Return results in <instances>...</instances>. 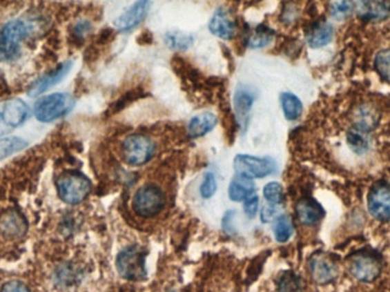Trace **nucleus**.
Instances as JSON below:
<instances>
[{
	"instance_id": "c756f323",
	"label": "nucleus",
	"mask_w": 390,
	"mask_h": 292,
	"mask_svg": "<svg viewBox=\"0 0 390 292\" xmlns=\"http://www.w3.org/2000/svg\"><path fill=\"white\" fill-rule=\"evenodd\" d=\"M264 197L272 206H277L283 202V188L281 184L272 182L264 187Z\"/></svg>"
},
{
	"instance_id": "b1692460",
	"label": "nucleus",
	"mask_w": 390,
	"mask_h": 292,
	"mask_svg": "<svg viewBox=\"0 0 390 292\" xmlns=\"http://www.w3.org/2000/svg\"><path fill=\"white\" fill-rule=\"evenodd\" d=\"M274 38V31L267 27H257L253 33L248 37V46L250 48H262L272 43Z\"/></svg>"
},
{
	"instance_id": "2f4dec72",
	"label": "nucleus",
	"mask_w": 390,
	"mask_h": 292,
	"mask_svg": "<svg viewBox=\"0 0 390 292\" xmlns=\"http://www.w3.org/2000/svg\"><path fill=\"white\" fill-rule=\"evenodd\" d=\"M258 208H260V197H257L256 194H253L244 202V213H246V216L253 218L258 213Z\"/></svg>"
},
{
	"instance_id": "20e7f679",
	"label": "nucleus",
	"mask_w": 390,
	"mask_h": 292,
	"mask_svg": "<svg viewBox=\"0 0 390 292\" xmlns=\"http://www.w3.org/2000/svg\"><path fill=\"white\" fill-rule=\"evenodd\" d=\"M166 195L157 185L148 184L141 187L133 199V209L143 218L157 216L164 209Z\"/></svg>"
},
{
	"instance_id": "c85d7f7f",
	"label": "nucleus",
	"mask_w": 390,
	"mask_h": 292,
	"mask_svg": "<svg viewBox=\"0 0 390 292\" xmlns=\"http://www.w3.org/2000/svg\"><path fill=\"white\" fill-rule=\"evenodd\" d=\"M374 64L381 78L390 84V50H384L378 54Z\"/></svg>"
},
{
	"instance_id": "0eeeda50",
	"label": "nucleus",
	"mask_w": 390,
	"mask_h": 292,
	"mask_svg": "<svg viewBox=\"0 0 390 292\" xmlns=\"http://www.w3.org/2000/svg\"><path fill=\"white\" fill-rule=\"evenodd\" d=\"M277 164L272 158H260L253 155H239L234 159L236 173L249 178H264L275 173Z\"/></svg>"
},
{
	"instance_id": "72a5a7b5",
	"label": "nucleus",
	"mask_w": 390,
	"mask_h": 292,
	"mask_svg": "<svg viewBox=\"0 0 390 292\" xmlns=\"http://www.w3.org/2000/svg\"><path fill=\"white\" fill-rule=\"evenodd\" d=\"M276 216V209L275 206L273 207H266L262 209V213H260V217H262V220L264 223H267V222H271L273 218Z\"/></svg>"
},
{
	"instance_id": "6ab92c4d",
	"label": "nucleus",
	"mask_w": 390,
	"mask_h": 292,
	"mask_svg": "<svg viewBox=\"0 0 390 292\" xmlns=\"http://www.w3.org/2000/svg\"><path fill=\"white\" fill-rule=\"evenodd\" d=\"M255 192V183L253 178L246 177L243 175L237 174L231 182L228 187V195L231 200L239 202L246 200Z\"/></svg>"
},
{
	"instance_id": "9d476101",
	"label": "nucleus",
	"mask_w": 390,
	"mask_h": 292,
	"mask_svg": "<svg viewBox=\"0 0 390 292\" xmlns=\"http://www.w3.org/2000/svg\"><path fill=\"white\" fill-rule=\"evenodd\" d=\"M309 273L314 282L326 284L333 281L338 275V266L331 256L325 253H316L309 260Z\"/></svg>"
},
{
	"instance_id": "a211bd4d",
	"label": "nucleus",
	"mask_w": 390,
	"mask_h": 292,
	"mask_svg": "<svg viewBox=\"0 0 390 292\" xmlns=\"http://www.w3.org/2000/svg\"><path fill=\"white\" fill-rule=\"evenodd\" d=\"M217 125V117L211 112H204L191 119L187 130L191 137H202L211 132Z\"/></svg>"
},
{
	"instance_id": "9b49d317",
	"label": "nucleus",
	"mask_w": 390,
	"mask_h": 292,
	"mask_svg": "<svg viewBox=\"0 0 390 292\" xmlns=\"http://www.w3.org/2000/svg\"><path fill=\"white\" fill-rule=\"evenodd\" d=\"M367 206L377 220H390V185H376L369 193Z\"/></svg>"
},
{
	"instance_id": "4be33fe9",
	"label": "nucleus",
	"mask_w": 390,
	"mask_h": 292,
	"mask_svg": "<svg viewBox=\"0 0 390 292\" xmlns=\"http://www.w3.org/2000/svg\"><path fill=\"white\" fill-rule=\"evenodd\" d=\"M164 43L170 50L183 52L190 48L194 43V37L183 31H170L166 33Z\"/></svg>"
},
{
	"instance_id": "7c9ffc66",
	"label": "nucleus",
	"mask_w": 390,
	"mask_h": 292,
	"mask_svg": "<svg viewBox=\"0 0 390 292\" xmlns=\"http://www.w3.org/2000/svg\"><path fill=\"white\" fill-rule=\"evenodd\" d=\"M216 177H215V175H213V173H207L206 176H204L202 184H201V195H202V197H204V199H210V197H213V194L216 193Z\"/></svg>"
},
{
	"instance_id": "412c9836",
	"label": "nucleus",
	"mask_w": 390,
	"mask_h": 292,
	"mask_svg": "<svg viewBox=\"0 0 390 292\" xmlns=\"http://www.w3.org/2000/svg\"><path fill=\"white\" fill-rule=\"evenodd\" d=\"M281 106H282L284 117L289 121H295L302 113V103L299 99L298 96H295L292 93H282L280 96Z\"/></svg>"
},
{
	"instance_id": "7ed1b4c3",
	"label": "nucleus",
	"mask_w": 390,
	"mask_h": 292,
	"mask_svg": "<svg viewBox=\"0 0 390 292\" xmlns=\"http://www.w3.org/2000/svg\"><path fill=\"white\" fill-rule=\"evenodd\" d=\"M146 251L139 246H129L117 257V269L121 278L129 281H141L146 276Z\"/></svg>"
},
{
	"instance_id": "f3484780",
	"label": "nucleus",
	"mask_w": 390,
	"mask_h": 292,
	"mask_svg": "<svg viewBox=\"0 0 390 292\" xmlns=\"http://www.w3.org/2000/svg\"><path fill=\"white\" fill-rule=\"evenodd\" d=\"M256 99V94L249 87L240 86L234 94V110L240 121H246L250 110Z\"/></svg>"
},
{
	"instance_id": "2eb2a0df",
	"label": "nucleus",
	"mask_w": 390,
	"mask_h": 292,
	"mask_svg": "<svg viewBox=\"0 0 390 292\" xmlns=\"http://www.w3.org/2000/svg\"><path fill=\"white\" fill-rule=\"evenodd\" d=\"M358 12L363 20H384L390 15V0H358Z\"/></svg>"
},
{
	"instance_id": "f03ea898",
	"label": "nucleus",
	"mask_w": 390,
	"mask_h": 292,
	"mask_svg": "<svg viewBox=\"0 0 390 292\" xmlns=\"http://www.w3.org/2000/svg\"><path fill=\"white\" fill-rule=\"evenodd\" d=\"M75 106V99L68 93H55L39 99L35 106L36 118L41 122H52L68 115Z\"/></svg>"
},
{
	"instance_id": "5701e85b",
	"label": "nucleus",
	"mask_w": 390,
	"mask_h": 292,
	"mask_svg": "<svg viewBox=\"0 0 390 292\" xmlns=\"http://www.w3.org/2000/svg\"><path fill=\"white\" fill-rule=\"evenodd\" d=\"M28 148V142L20 137L0 138V161L5 160L10 155L23 151Z\"/></svg>"
},
{
	"instance_id": "4468645a",
	"label": "nucleus",
	"mask_w": 390,
	"mask_h": 292,
	"mask_svg": "<svg viewBox=\"0 0 390 292\" xmlns=\"http://www.w3.org/2000/svg\"><path fill=\"white\" fill-rule=\"evenodd\" d=\"M236 21L230 10L225 8H218L210 21L209 30L213 36L220 39L230 40L235 36Z\"/></svg>"
},
{
	"instance_id": "393cba45",
	"label": "nucleus",
	"mask_w": 390,
	"mask_h": 292,
	"mask_svg": "<svg viewBox=\"0 0 390 292\" xmlns=\"http://www.w3.org/2000/svg\"><path fill=\"white\" fill-rule=\"evenodd\" d=\"M293 233V225L290 217L286 215L280 216L276 220L275 226H274V235H275L276 241L283 243L286 242Z\"/></svg>"
},
{
	"instance_id": "f257e3e1",
	"label": "nucleus",
	"mask_w": 390,
	"mask_h": 292,
	"mask_svg": "<svg viewBox=\"0 0 390 292\" xmlns=\"http://www.w3.org/2000/svg\"><path fill=\"white\" fill-rule=\"evenodd\" d=\"M56 190L59 199L68 204H79L92 191L89 178L79 171H66L56 179Z\"/></svg>"
},
{
	"instance_id": "f704fd0d",
	"label": "nucleus",
	"mask_w": 390,
	"mask_h": 292,
	"mask_svg": "<svg viewBox=\"0 0 390 292\" xmlns=\"http://www.w3.org/2000/svg\"><path fill=\"white\" fill-rule=\"evenodd\" d=\"M90 30V24L87 21H81L77 24L76 28H75V32H76L77 36L82 37L86 33L88 32Z\"/></svg>"
},
{
	"instance_id": "aec40b11",
	"label": "nucleus",
	"mask_w": 390,
	"mask_h": 292,
	"mask_svg": "<svg viewBox=\"0 0 390 292\" xmlns=\"http://www.w3.org/2000/svg\"><path fill=\"white\" fill-rule=\"evenodd\" d=\"M333 37V28L326 22H320L313 26L307 33V43L313 48L328 45Z\"/></svg>"
},
{
	"instance_id": "dca6fc26",
	"label": "nucleus",
	"mask_w": 390,
	"mask_h": 292,
	"mask_svg": "<svg viewBox=\"0 0 390 292\" xmlns=\"http://www.w3.org/2000/svg\"><path fill=\"white\" fill-rule=\"evenodd\" d=\"M295 211H297L298 220L304 225H309V226L318 224L324 216V211L321 207V204L309 197L298 201V204L295 206Z\"/></svg>"
},
{
	"instance_id": "cd10ccee",
	"label": "nucleus",
	"mask_w": 390,
	"mask_h": 292,
	"mask_svg": "<svg viewBox=\"0 0 390 292\" xmlns=\"http://www.w3.org/2000/svg\"><path fill=\"white\" fill-rule=\"evenodd\" d=\"M367 133L354 128L349 130L347 134L348 144L354 150L356 153H364L369 148V141H367Z\"/></svg>"
},
{
	"instance_id": "f8f14e48",
	"label": "nucleus",
	"mask_w": 390,
	"mask_h": 292,
	"mask_svg": "<svg viewBox=\"0 0 390 292\" xmlns=\"http://www.w3.org/2000/svg\"><path fill=\"white\" fill-rule=\"evenodd\" d=\"M150 1L151 0H136L128 10L124 12L120 17H117V20L115 21V27L122 32H127L138 27L142 21L144 20L145 17L148 15Z\"/></svg>"
},
{
	"instance_id": "1a4fd4ad",
	"label": "nucleus",
	"mask_w": 390,
	"mask_h": 292,
	"mask_svg": "<svg viewBox=\"0 0 390 292\" xmlns=\"http://www.w3.org/2000/svg\"><path fill=\"white\" fill-rule=\"evenodd\" d=\"M349 271L358 281L372 282L380 274V262L367 253H358L349 260Z\"/></svg>"
},
{
	"instance_id": "39448f33",
	"label": "nucleus",
	"mask_w": 390,
	"mask_h": 292,
	"mask_svg": "<svg viewBox=\"0 0 390 292\" xmlns=\"http://www.w3.org/2000/svg\"><path fill=\"white\" fill-rule=\"evenodd\" d=\"M29 32L23 21H10L0 30V59L12 61L20 54L21 45Z\"/></svg>"
},
{
	"instance_id": "a878e982",
	"label": "nucleus",
	"mask_w": 390,
	"mask_h": 292,
	"mask_svg": "<svg viewBox=\"0 0 390 292\" xmlns=\"http://www.w3.org/2000/svg\"><path fill=\"white\" fill-rule=\"evenodd\" d=\"M277 292H302V282L293 272H286L279 279Z\"/></svg>"
},
{
	"instance_id": "bb28decb",
	"label": "nucleus",
	"mask_w": 390,
	"mask_h": 292,
	"mask_svg": "<svg viewBox=\"0 0 390 292\" xmlns=\"http://www.w3.org/2000/svg\"><path fill=\"white\" fill-rule=\"evenodd\" d=\"M353 7V0H330V13L335 20H344L349 17Z\"/></svg>"
},
{
	"instance_id": "ddd939ff",
	"label": "nucleus",
	"mask_w": 390,
	"mask_h": 292,
	"mask_svg": "<svg viewBox=\"0 0 390 292\" xmlns=\"http://www.w3.org/2000/svg\"><path fill=\"white\" fill-rule=\"evenodd\" d=\"M72 66L73 63L71 61L62 63L55 70H52V72L47 73L37 81L33 82L32 86L30 87L29 92H28V95L30 97H37V96L41 95L43 93L47 92L48 89L57 85L59 81H62L69 75L70 70L72 69Z\"/></svg>"
},
{
	"instance_id": "6e6552de",
	"label": "nucleus",
	"mask_w": 390,
	"mask_h": 292,
	"mask_svg": "<svg viewBox=\"0 0 390 292\" xmlns=\"http://www.w3.org/2000/svg\"><path fill=\"white\" fill-rule=\"evenodd\" d=\"M29 108L22 99H13L0 103V137L23 125Z\"/></svg>"
},
{
	"instance_id": "473e14b6",
	"label": "nucleus",
	"mask_w": 390,
	"mask_h": 292,
	"mask_svg": "<svg viewBox=\"0 0 390 292\" xmlns=\"http://www.w3.org/2000/svg\"><path fill=\"white\" fill-rule=\"evenodd\" d=\"M0 292H31L29 286L24 284L21 281H10V282L3 283Z\"/></svg>"
},
{
	"instance_id": "423d86ee",
	"label": "nucleus",
	"mask_w": 390,
	"mask_h": 292,
	"mask_svg": "<svg viewBox=\"0 0 390 292\" xmlns=\"http://www.w3.org/2000/svg\"><path fill=\"white\" fill-rule=\"evenodd\" d=\"M155 153V142L144 135H130L122 143V157L135 167L148 164Z\"/></svg>"
}]
</instances>
